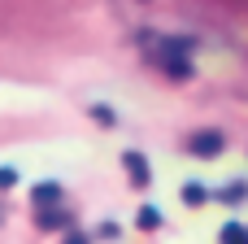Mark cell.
Masks as SVG:
<instances>
[{
  "label": "cell",
  "mask_w": 248,
  "mask_h": 244,
  "mask_svg": "<svg viewBox=\"0 0 248 244\" xmlns=\"http://www.w3.org/2000/svg\"><path fill=\"white\" fill-rule=\"evenodd\" d=\"M192 148H196V153H214V148H222V131H209V135L192 140Z\"/></svg>",
  "instance_id": "6da1fadb"
},
{
  "label": "cell",
  "mask_w": 248,
  "mask_h": 244,
  "mask_svg": "<svg viewBox=\"0 0 248 244\" xmlns=\"http://www.w3.org/2000/svg\"><path fill=\"white\" fill-rule=\"evenodd\" d=\"M126 166H131V179H135V183H144V179H148V170H144L140 153H131V157H126Z\"/></svg>",
  "instance_id": "7a4b0ae2"
},
{
  "label": "cell",
  "mask_w": 248,
  "mask_h": 244,
  "mask_svg": "<svg viewBox=\"0 0 248 244\" xmlns=\"http://www.w3.org/2000/svg\"><path fill=\"white\" fill-rule=\"evenodd\" d=\"M140 223H144V227H157L161 218H157V210H144V214H140Z\"/></svg>",
  "instance_id": "3957f363"
},
{
  "label": "cell",
  "mask_w": 248,
  "mask_h": 244,
  "mask_svg": "<svg viewBox=\"0 0 248 244\" xmlns=\"http://www.w3.org/2000/svg\"><path fill=\"white\" fill-rule=\"evenodd\" d=\"M227 244H244V231L240 227H227Z\"/></svg>",
  "instance_id": "277c9868"
},
{
  "label": "cell",
  "mask_w": 248,
  "mask_h": 244,
  "mask_svg": "<svg viewBox=\"0 0 248 244\" xmlns=\"http://www.w3.org/2000/svg\"><path fill=\"white\" fill-rule=\"evenodd\" d=\"M13 179H17V175H13V170H0V188H9V183H13Z\"/></svg>",
  "instance_id": "5b68a950"
},
{
  "label": "cell",
  "mask_w": 248,
  "mask_h": 244,
  "mask_svg": "<svg viewBox=\"0 0 248 244\" xmlns=\"http://www.w3.org/2000/svg\"><path fill=\"white\" fill-rule=\"evenodd\" d=\"M65 244H87V240H65Z\"/></svg>",
  "instance_id": "8992f818"
}]
</instances>
